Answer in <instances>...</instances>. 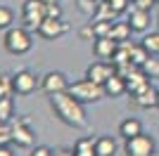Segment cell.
Here are the masks:
<instances>
[{
	"label": "cell",
	"instance_id": "16",
	"mask_svg": "<svg viewBox=\"0 0 159 156\" xmlns=\"http://www.w3.org/2000/svg\"><path fill=\"white\" fill-rule=\"evenodd\" d=\"M95 151H98V156H116V151H119V144H116V140L109 135H102L95 140Z\"/></svg>",
	"mask_w": 159,
	"mask_h": 156
},
{
	"label": "cell",
	"instance_id": "20",
	"mask_svg": "<svg viewBox=\"0 0 159 156\" xmlns=\"http://www.w3.org/2000/svg\"><path fill=\"white\" fill-rule=\"evenodd\" d=\"M131 31H133V28H131V24H128V21H114L109 38H114L116 43H126L128 36H131Z\"/></svg>",
	"mask_w": 159,
	"mask_h": 156
},
{
	"label": "cell",
	"instance_id": "15",
	"mask_svg": "<svg viewBox=\"0 0 159 156\" xmlns=\"http://www.w3.org/2000/svg\"><path fill=\"white\" fill-rule=\"evenodd\" d=\"M126 83H128V95H133V92H138V90H143V88L150 85V76H147L143 69H133V71L128 73Z\"/></svg>",
	"mask_w": 159,
	"mask_h": 156
},
{
	"label": "cell",
	"instance_id": "24",
	"mask_svg": "<svg viewBox=\"0 0 159 156\" xmlns=\"http://www.w3.org/2000/svg\"><path fill=\"white\" fill-rule=\"evenodd\" d=\"M12 21H14V12L10 7L0 5V31H7V28H12Z\"/></svg>",
	"mask_w": 159,
	"mask_h": 156
},
{
	"label": "cell",
	"instance_id": "18",
	"mask_svg": "<svg viewBox=\"0 0 159 156\" xmlns=\"http://www.w3.org/2000/svg\"><path fill=\"white\" fill-rule=\"evenodd\" d=\"M150 57H152V54H150V50H147L143 43H133V45H131V64H133V66L143 69V66H145V62H147Z\"/></svg>",
	"mask_w": 159,
	"mask_h": 156
},
{
	"label": "cell",
	"instance_id": "36",
	"mask_svg": "<svg viewBox=\"0 0 159 156\" xmlns=\"http://www.w3.org/2000/svg\"><path fill=\"white\" fill-rule=\"evenodd\" d=\"M157 109H159V95H157Z\"/></svg>",
	"mask_w": 159,
	"mask_h": 156
},
{
	"label": "cell",
	"instance_id": "37",
	"mask_svg": "<svg viewBox=\"0 0 159 156\" xmlns=\"http://www.w3.org/2000/svg\"><path fill=\"white\" fill-rule=\"evenodd\" d=\"M0 78H2V71H0Z\"/></svg>",
	"mask_w": 159,
	"mask_h": 156
},
{
	"label": "cell",
	"instance_id": "30",
	"mask_svg": "<svg viewBox=\"0 0 159 156\" xmlns=\"http://www.w3.org/2000/svg\"><path fill=\"white\" fill-rule=\"evenodd\" d=\"M45 17H55V19H60V17H62L60 2H50V5H45Z\"/></svg>",
	"mask_w": 159,
	"mask_h": 156
},
{
	"label": "cell",
	"instance_id": "27",
	"mask_svg": "<svg viewBox=\"0 0 159 156\" xmlns=\"http://www.w3.org/2000/svg\"><path fill=\"white\" fill-rule=\"evenodd\" d=\"M10 95H14V88H12V76L7 78L2 76L0 78V97H10Z\"/></svg>",
	"mask_w": 159,
	"mask_h": 156
},
{
	"label": "cell",
	"instance_id": "10",
	"mask_svg": "<svg viewBox=\"0 0 159 156\" xmlns=\"http://www.w3.org/2000/svg\"><path fill=\"white\" fill-rule=\"evenodd\" d=\"M116 73V69H114L112 62H105V59H100V62H93V64L86 69V78H90V80H95V83L105 85V80L109 76H114Z\"/></svg>",
	"mask_w": 159,
	"mask_h": 156
},
{
	"label": "cell",
	"instance_id": "34",
	"mask_svg": "<svg viewBox=\"0 0 159 156\" xmlns=\"http://www.w3.org/2000/svg\"><path fill=\"white\" fill-rule=\"evenodd\" d=\"M0 156H14V154H12V149H10L7 144H0Z\"/></svg>",
	"mask_w": 159,
	"mask_h": 156
},
{
	"label": "cell",
	"instance_id": "4",
	"mask_svg": "<svg viewBox=\"0 0 159 156\" xmlns=\"http://www.w3.org/2000/svg\"><path fill=\"white\" fill-rule=\"evenodd\" d=\"M21 19L29 31H38V26L45 19V2L40 0H26L21 7Z\"/></svg>",
	"mask_w": 159,
	"mask_h": 156
},
{
	"label": "cell",
	"instance_id": "35",
	"mask_svg": "<svg viewBox=\"0 0 159 156\" xmlns=\"http://www.w3.org/2000/svg\"><path fill=\"white\" fill-rule=\"evenodd\" d=\"M40 2H45V5H50V2H57V0H40Z\"/></svg>",
	"mask_w": 159,
	"mask_h": 156
},
{
	"label": "cell",
	"instance_id": "21",
	"mask_svg": "<svg viewBox=\"0 0 159 156\" xmlns=\"http://www.w3.org/2000/svg\"><path fill=\"white\" fill-rule=\"evenodd\" d=\"M14 116V99L10 97H0V123H10Z\"/></svg>",
	"mask_w": 159,
	"mask_h": 156
},
{
	"label": "cell",
	"instance_id": "13",
	"mask_svg": "<svg viewBox=\"0 0 159 156\" xmlns=\"http://www.w3.org/2000/svg\"><path fill=\"white\" fill-rule=\"evenodd\" d=\"M116 47H119V43L114 38H109V36H107V38H95L93 40V54L98 59H105V62L112 59V54L116 52Z\"/></svg>",
	"mask_w": 159,
	"mask_h": 156
},
{
	"label": "cell",
	"instance_id": "25",
	"mask_svg": "<svg viewBox=\"0 0 159 156\" xmlns=\"http://www.w3.org/2000/svg\"><path fill=\"white\" fill-rule=\"evenodd\" d=\"M143 71L147 73L150 78H159V59H154V54L145 62V66H143Z\"/></svg>",
	"mask_w": 159,
	"mask_h": 156
},
{
	"label": "cell",
	"instance_id": "3",
	"mask_svg": "<svg viewBox=\"0 0 159 156\" xmlns=\"http://www.w3.org/2000/svg\"><path fill=\"white\" fill-rule=\"evenodd\" d=\"M69 92H71L74 97L79 99L83 104H93V102H100V99L105 97V88L90 78H81V80H74L69 85Z\"/></svg>",
	"mask_w": 159,
	"mask_h": 156
},
{
	"label": "cell",
	"instance_id": "17",
	"mask_svg": "<svg viewBox=\"0 0 159 156\" xmlns=\"http://www.w3.org/2000/svg\"><path fill=\"white\" fill-rule=\"evenodd\" d=\"M140 132H143V123H140L138 118L128 116V118H124V121H121V125H119V135L124 137V140H128V137H135V135H140Z\"/></svg>",
	"mask_w": 159,
	"mask_h": 156
},
{
	"label": "cell",
	"instance_id": "5",
	"mask_svg": "<svg viewBox=\"0 0 159 156\" xmlns=\"http://www.w3.org/2000/svg\"><path fill=\"white\" fill-rule=\"evenodd\" d=\"M12 88H14V95H21V97H26L31 92H36V88H40V80L38 76L29 69H21L12 76Z\"/></svg>",
	"mask_w": 159,
	"mask_h": 156
},
{
	"label": "cell",
	"instance_id": "39",
	"mask_svg": "<svg viewBox=\"0 0 159 156\" xmlns=\"http://www.w3.org/2000/svg\"><path fill=\"white\" fill-rule=\"evenodd\" d=\"M157 2H159V0H157Z\"/></svg>",
	"mask_w": 159,
	"mask_h": 156
},
{
	"label": "cell",
	"instance_id": "31",
	"mask_svg": "<svg viewBox=\"0 0 159 156\" xmlns=\"http://www.w3.org/2000/svg\"><path fill=\"white\" fill-rule=\"evenodd\" d=\"M55 151L50 149V147H45V144H40V147H33L31 149V156H52Z\"/></svg>",
	"mask_w": 159,
	"mask_h": 156
},
{
	"label": "cell",
	"instance_id": "2",
	"mask_svg": "<svg viewBox=\"0 0 159 156\" xmlns=\"http://www.w3.org/2000/svg\"><path fill=\"white\" fill-rule=\"evenodd\" d=\"M2 45L10 54H26L33 47V38L29 33L26 26H12L5 31V38H2Z\"/></svg>",
	"mask_w": 159,
	"mask_h": 156
},
{
	"label": "cell",
	"instance_id": "19",
	"mask_svg": "<svg viewBox=\"0 0 159 156\" xmlns=\"http://www.w3.org/2000/svg\"><path fill=\"white\" fill-rule=\"evenodd\" d=\"M74 154L76 156H98V151H95V140L93 137H81V140H76Z\"/></svg>",
	"mask_w": 159,
	"mask_h": 156
},
{
	"label": "cell",
	"instance_id": "12",
	"mask_svg": "<svg viewBox=\"0 0 159 156\" xmlns=\"http://www.w3.org/2000/svg\"><path fill=\"white\" fill-rule=\"evenodd\" d=\"M105 97H112V99H116V97H124L128 92V83H126V78L121 76V73H114V76H109L105 80Z\"/></svg>",
	"mask_w": 159,
	"mask_h": 156
},
{
	"label": "cell",
	"instance_id": "1",
	"mask_svg": "<svg viewBox=\"0 0 159 156\" xmlns=\"http://www.w3.org/2000/svg\"><path fill=\"white\" fill-rule=\"evenodd\" d=\"M50 106H52L55 116L60 118L62 123L71 125V128H86L88 125V116H86V109H83V102H79L69 90L50 95Z\"/></svg>",
	"mask_w": 159,
	"mask_h": 156
},
{
	"label": "cell",
	"instance_id": "9",
	"mask_svg": "<svg viewBox=\"0 0 159 156\" xmlns=\"http://www.w3.org/2000/svg\"><path fill=\"white\" fill-rule=\"evenodd\" d=\"M69 80L62 71H48L45 76L40 78V90L48 92V95H55V92H64L69 90Z\"/></svg>",
	"mask_w": 159,
	"mask_h": 156
},
{
	"label": "cell",
	"instance_id": "6",
	"mask_svg": "<svg viewBox=\"0 0 159 156\" xmlns=\"http://www.w3.org/2000/svg\"><path fill=\"white\" fill-rule=\"evenodd\" d=\"M154 147H157L154 137L145 135V132H140V135L128 137V140H126V154L128 156H152Z\"/></svg>",
	"mask_w": 159,
	"mask_h": 156
},
{
	"label": "cell",
	"instance_id": "28",
	"mask_svg": "<svg viewBox=\"0 0 159 156\" xmlns=\"http://www.w3.org/2000/svg\"><path fill=\"white\" fill-rule=\"evenodd\" d=\"M98 2H100V0H79V10H81L83 14H88V17H93Z\"/></svg>",
	"mask_w": 159,
	"mask_h": 156
},
{
	"label": "cell",
	"instance_id": "26",
	"mask_svg": "<svg viewBox=\"0 0 159 156\" xmlns=\"http://www.w3.org/2000/svg\"><path fill=\"white\" fill-rule=\"evenodd\" d=\"M107 2H109V7H112L114 12L116 14H124V12H128V10H131V0H107Z\"/></svg>",
	"mask_w": 159,
	"mask_h": 156
},
{
	"label": "cell",
	"instance_id": "33",
	"mask_svg": "<svg viewBox=\"0 0 159 156\" xmlns=\"http://www.w3.org/2000/svg\"><path fill=\"white\" fill-rule=\"evenodd\" d=\"M52 156H76V154H74V149H55Z\"/></svg>",
	"mask_w": 159,
	"mask_h": 156
},
{
	"label": "cell",
	"instance_id": "8",
	"mask_svg": "<svg viewBox=\"0 0 159 156\" xmlns=\"http://www.w3.org/2000/svg\"><path fill=\"white\" fill-rule=\"evenodd\" d=\"M64 33H69V24L62 21V17H60V19H55V17H45L43 24L38 26V36L43 40H57V38H62Z\"/></svg>",
	"mask_w": 159,
	"mask_h": 156
},
{
	"label": "cell",
	"instance_id": "14",
	"mask_svg": "<svg viewBox=\"0 0 159 156\" xmlns=\"http://www.w3.org/2000/svg\"><path fill=\"white\" fill-rule=\"evenodd\" d=\"M157 95H159V90H154L152 83H150L147 88L133 92L131 97H133V104H135V106H140V109H152V106H157Z\"/></svg>",
	"mask_w": 159,
	"mask_h": 156
},
{
	"label": "cell",
	"instance_id": "11",
	"mask_svg": "<svg viewBox=\"0 0 159 156\" xmlns=\"http://www.w3.org/2000/svg\"><path fill=\"white\" fill-rule=\"evenodd\" d=\"M150 21H152L150 10H140V7L131 5V10H128V24H131V28L135 33H145L150 28Z\"/></svg>",
	"mask_w": 159,
	"mask_h": 156
},
{
	"label": "cell",
	"instance_id": "23",
	"mask_svg": "<svg viewBox=\"0 0 159 156\" xmlns=\"http://www.w3.org/2000/svg\"><path fill=\"white\" fill-rule=\"evenodd\" d=\"M112 26H114V21H107V19H95L93 21V28H95L98 38H107L112 33Z\"/></svg>",
	"mask_w": 159,
	"mask_h": 156
},
{
	"label": "cell",
	"instance_id": "32",
	"mask_svg": "<svg viewBox=\"0 0 159 156\" xmlns=\"http://www.w3.org/2000/svg\"><path fill=\"white\" fill-rule=\"evenodd\" d=\"M157 0H133V7H140V10H152V5Z\"/></svg>",
	"mask_w": 159,
	"mask_h": 156
},
{
	"label": "cell",
	"instance_id": "29",
	"mask_svg": "<svg viewBox=\"0 0 159 156\" xmlns=\"http://www.w3.org/2000/svg\"><path fill=\"white\" fill-rule=\"evenodd\" d=\"M79 36H81V40H95L98 38V36H95V28H93V21L83 26V28L79 31Z\"/></svg>",
	"mask_w": 159,
	"mask_h": 156
},
{
	"label": "cell",
	"instance_id": "38",
	"mask_svg": "<svg viewBox=\"0 0 159 156\" xmlns=\"http://www.w3.org/2000/svg\"><path fill=\"white\" fill-rule=\"evenodd\" d=\"M152 156H157V154H152Z\"/></svg>",
	"mask_w": 159,
	"mask_h": 156
},
{
	"label": "cell",
	"instance_id": "7",
	"mask_svg": "<svg viewBox=\"0 0 159 156\" xmlns=\"http://www.w3.org/2000/svg\"><path fill=\"white\" fill-rule=\"evenodd\" d=\"M10 128H12V142L17 147H33V140H36V132H33L31 123L26 118H19V121H10Z\"/></svg>",
	"mask_w": 159,
	"mask_h": 156
},
{
	"label": "cell",
	"instance_id": "22",
	"mask_svg": "<svg viewBox=\"0 0 159 156\" xmlns=\"http://www.w3.org/2000/svg\"><path fill=\"white\" fill-rule=\"evenodd\" d=\"M143 45L150 50V54H154V57H159V31H150L145 33V38L140 40Z\"/></svg>",
	"mask_w": 159,
	"mask_h": 156
}]
</instances>
